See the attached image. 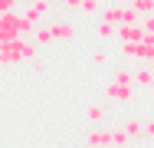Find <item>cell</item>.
Wrapping results in <instances>:
<instances>
[{
    "label": "cell",
    "mask_w": 154,
    "mask_h": 148,
    "mask_svg": "<svg viewBox=\"0 0 154 148\" xmlns=\"http://www.w3.org/2000/svg\"><path fill=\"white\" fill-rule=\"evenodd\" d=\"M95 36H98V40H112V36H115V23H108V20L98 17V23H95Z\"/></svg>",
    "instance_id": "10"
},
{
    "label": "cell",
    "mask_w": 154,
    "mask_h": 148,
    "mask_svg": "<svg viewBox=\"0 0 154 148\" xmlns=\"http://www.w3.org/2000/svg\"><path fill=\"white\" fill-rule=\"evenodd\" d=\"M141 138H154V118L144 122V135H141Z\"/></svg>",
    "instance_id": "21"
},
{
    "label": "cell",
    "mask_w": 154,
    "mask_h": 148,
    "mask_svg": "<svg viewBox=\"0 0 154 148\" xmlns=\"http://www.w3.org/2000/svg\"><path fill=\"white\" fill-rule=\"evenodd\" d=\"M102 20H108V23H125V7L122 3H108V7H102Z\"/></svg>",
    "instance_id": "7"
},
{
    "label": "cell",
    "mask_w": 154,
    "mask_h": 148,
    "mask_svg": "<svg viewBox=\"0 0 154 148\" xmlns=\"http://www.w3.org/2000/svg\"><path fill=\"white\" fill-rule=\"evenodd\" d=\"M102 118H105V105H102V102H95V105H89V122H92V125H98Z\"/></svg>",
    "instance_id": "15"
},
{
    "label": "cell",
    "mask_w": 154,
    "mask_h": 148,
    "mask_svg": "<svg viewBox=\"0 0 154 148\" xmlns=\"http://www.w3.org/2000/svg\"><path fill=\"white\" fill-rule=\"evenodd\" d=\"M115 36H118V43H141L144 40V30H141V23H118Z\"/></svg>",
    "instance_id": "3"
},
{
    "label": "cell",
    "mask_w": 154,
    "mask_h": 148,
    "mask_svg": "<svg viewBox=\"0 0 154 148\" xmlns=\"http://www.w3.org/2000/svg\"><path fill=\"white\" fill-rule=\"evenodd\" d=\"M33 43H36V46H49V43H53L49 27H36V33H33Z\"/></svg>",
    "instance_id": "14"
},
{
    "label": "cell",
    "mask_w": 154,
    "mask_h": 148,
    "mask_svg": "<svg viewBox=\"0 0 154 148\" xmlns=\"http://www.w3.org/2000/svg\"><path fill=\"white\" fill-rule=\"evenodd\" d=\"M141 30H144V33H154V13L151 17H141Z\"/></svg>",
    "instance_id": "19"
},
{
    "label": "cell",
    "mask_w": 154,
    "mask_h": 148,
    "mask_svg": "<svg viewBox=\"0 0 154 148\" xmlns=\"http://www.w3.org/2000/svg\"><path fill=\"white\" fill-rule=\"evenodd\" d=\"M105 99H112V102H125V105H128V102H134V86H122V82L112 79V82L105 86Z\"/></svg>",
    "instance_id": "2"
},
{
    "label": "cell",
    "mask_w": 154,
    "mask_h": 148,
    "mask_svg": "<svg viewBox=\"0 0 154 148\" xmlns=\"http://www.w3.org/2000/svg\"><path fill=\"white\" fill-rule=\"evenodd\" d=\"M36 43L33 40H10V43H0V66H17V63H30L36 59Z\"/></svg>",
    "instance_id": "1"
},
{
    "label": "cell",
    "mask_w": 154,
    "mask_h": 148,
    "mask_svg": "<svg viewBox=\"0 0 154 148\" xmlns=\"http://www.w3.org/2000/svg\"><path fill=\"white\" fill-rule=\"evenodd\" d=\"M148 66H151V69H154V59H151V63H148Z\"/></svg>",
    "instance_id": "23"
},
{
    "label": "cell",
    "mask_w": 154,
    "mask_h": 148,
    "mask_svg": "<svg viewBox=\"0 0 154 148\" xmlns=\"http://www.w3.org/2000/svg\"><path fill=\"white\" fill-rule=\"evenodd\" d=\"M134 86H141V89H151L154 86V69H151V66L141 63V66L134 69Z\"/></svg>",
    "instance_id": "8"
},
{
    "label": "cell",
    "mask_w": 154,
    "mask_h": 148,
    "mask_svg": "<svg viewBox=\"0 0 154 148\" xmlns=\"http://www.w3.org/2000/svg\"><path fill=\"white\" fill-rule=\"evenodd\" d=\"M128 3H134V0H128Z\"/></svg>",
    "instance_id": "24"
},
{
    "label": "cell",
    "mask_w": 154,
    "mask_h": 148,
    "mask_svg": "<svg viewBox=\"0 0 154 148\" xmlns=\"http://www.w3.org/2000/svg\"><path fill=\"white\" fill-rule=\"evenodd\" d=\"M49 3H62V0H49Z\"/></svg>",
    "instance_id": "22"
},
{
    "label": "cell",
    "mask_w": 154,
    "mask_h": 148,
    "mask_svg": "<svg viewBox=\"0 0 154 148\" xmlns=\"http://www.w3.org/2000/svg\"><path fill=\"white\" fill-rule=\"evenodd\" d=\"M46 27H49L53 43H69V40L75 36V27H72L69 20H56V23H46Z\"/></svg>",
    "instance_id": "4"
},
{
    "label": "cell",
    "mask_w": 154,
    "mask_h": 148,
    "mask_svg": "<svg viewBox=\"0 0 154 148\" xmlns=\"http://www.w3.org/2000/svg\"><path fill=\"white\" fill-rule=\"evenodd\" d=\"M125 132H128V135H131V142H134V138H141V135H144V122H141V118H125V125H122Z\"/></svg>",
    "instance_id": "9"
},
{
    "label": "cell",
    "mask_w": 154,
    "mask_h": 148,
    "mask_svg": "<svg viewBox=\"0 0 154 148\" xmlns=\"http://www.w3.org/2000/svg\"><path fill=\"white\" fill-rule=\"evenodd\" d=\"M79 13H85V17H98V13H102V0H82V3H79Z\"/></svg>",
    "instance_id": "11"
},
{
    "label": "cell",
    "mask_w": 154,
    "mask_h": 148,
    "mask_svg": "<svg viewBox=\"0 0 154 148\" xmlns=\"http://www.w3.org/2000/svg\"><path fill=\"white\" fill-rule=\"evenodd\" d=\"M131 7H134L141 17H151V13H154V0H134Z\"/></svg>",
    "instance_id": "16"
},
{
    "label": "cell",
    "mask_w": 154,
    "mask_h": 148,
    "mask_svg": "<svg viewBox=\"0 0 154 148\" xmlns=\"http://www.w3.org/2000/svg\"><path fill=\"white\" fill-rule=\"evenodd\" d=\"M108 56H112V53H108L105 46H102V50H95V53H92V59L98 63V66H105V63H108Z\"/></svg>",
    "instance_id": "17"
},
{
    "label": "cell",
    "mask_w": 154,
    "mask_h": 148,
    "mask_svg": "<svg viewBox=\"0 0 154 148\" xmlns=\"http://www.w3.org/2000/svg\"><path fill=\"white\" fill-rule=\"evenodd\" d=\"M49 7H53L49 0H30V3L23 7V17H26L30 23H36V27H39V20L49 13Z\"/></svg>",
    "instance_id": "5"
},
{
    "label": "cell",
    "mask_w": 154,
    "mask_h": 148,
    "mask_svg": "<svg viewBox=\"0 0 154 148\" xmlns=\"http://www.w3.org/2000/svg\"><path fill=\"white\" fill-rule=\"evenodd\" d=\"M30 69L39 76V72H46V63H43V59H30Z\"/></svg>",
    "instance_id": "20"
},
{
    "label": "cell",
    "mask_w": 154,
    "mask_h": 148,
    "mask_svg": "<svg viewBox=\"0 0 154 148\" xmlns=\"http://www.w3.org/2000/svg\"><path fill=\"white\" fill-rule=\"evenodd\" d=\"M128 142H131V135L125 128H112V145L115 148H128Z\"/></svg>",
    "instance_id": "13"
},
{
    "label": "cell",
    "mask_w": 154,
    "mask_h": 148,
    "mask_svg": "<svg viewBox=\"0 0 154 148\" xmlns=\"http://www.w3.org/2000/svg\"><path fill=\"white\" fill-rule=\"evenodd\" d=\"M17 3H20V0H0V17H3V13H13Z\"/></svg>",
    "instance_id": "18"
},
{
    "label": "cell",
    "mask_w": 154,
    "mask_h": 148,
    "mask_svg": "<svg viewBox=\"0 0 154 148\" xmlns=\"http://www.w3.org/2000/svg\"><path fill=\"white\" fill-rule=\"evenodd\" d=\"M85 145H89V148H108V145H112V128L92 125V132L85 135Z\"/></svg>",
    "instance_id": "6"
},
{
    "label": "cell",
    "mask_w": 154,
    "mask_h": 148,
    "mask_svg": "<svg viewBox=\"0 0 154 148\" xmlns=\"http://www.w3.org/2000/svg\"><path fill=\"white\" fill-rule=\"evenodd\" d=\"M115 82H122V86H134V72L128 69V66H122V69H115V76H112Z\"/></svg>",
    "instance_id": "12"
}]
</instances>
